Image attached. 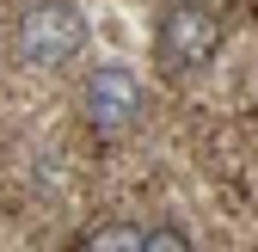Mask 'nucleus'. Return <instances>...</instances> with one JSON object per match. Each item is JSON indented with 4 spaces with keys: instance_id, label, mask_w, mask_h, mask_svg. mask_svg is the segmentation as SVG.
<instances>
[{
    "instance_id": "nucleus-3",
    "label": "nucleus",
    "mask_w": 258,
    "mask_h": 252,
    "mask_svg": "<svg viewBox=\"0 0 258 252\" xmlns=\"http://www.w3.org/2000/svg\"><path fill=\"white\" fill-rule=\"evenodd\" d=\"M80 117L92 123V136H129L148 117V86L129 61H99L80 80Z\"/></svg>"
},
{
    "instance_id": "nucleus-5",
    "label": "nucleus",
    "mask_w": 258,
    "mask_h": 252,
    "mask_svg": "<svg viewBox=\"0 0 258 252\" xmlns=\"http://www.w3.org/2000/svg\"><path fill=\"white\" fill-rule=\"evenodd\" d=\"M142 252H197V246H190V234L178 222H154L148 240H142Z\"/></svg>"
},
{
    "instance_id": "nucleus-2",
    "label": "nucleus",
    "mask_w": 258,
    "mask_h": 252,
    "mask_svg": "<svg viewBox=\"0 0 258 252\" xmlns=\"http://www.w3.org/2000/svg\"><path fill=\"white\" fill-rule=\"evenodd\" d=\"M13 43L25 68H68V61L86 49V13L74 0H25Z\"/></svg>"
},
{
    "instance_id": "nucleus-1",
    "label": "nucleus",
    "mask_w": 258,
    "mask_h": 252,
    "mask_svg": "<svg viewBox=\"0 0 258 252\" xmlns=\"http://www.w3.org/2000/svg\"><path fill=\"white\" fill-rule=\"evenodd\" d=\"M215 55H221V13H215V0H166V13L154 25L160 74L190 80V74H203Z\"/></svg>"
},
{
    "instance_id": "nucleus-4",
    "label": "nucleus",
    "mask_w": 258,
    "mask_h": 252,
    "mask_svg": "<svg viewBox=\"0 0 258 252\" xmlns=\"http://www.w3.org/2000/svg\"><path fill=\"white\" fill-rule=\"evenodd\" d=\"M142 240H148L142 222H105V228H92V234H86L80 252H142Z\"/></svg>"
}]
</instances>
